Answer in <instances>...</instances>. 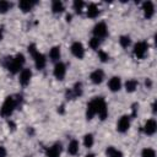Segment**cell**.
Masks as SVG:
<instances>
[{"label": "cell", "mask_w": 157, "mask_h": 157, "mask_svg": "<svg viewBox=\"0 0 157 157\" xmlns=\"http://www.w3.org/2000/svg\"><path fill=\"white\" fill-rule=\"evenodd\" d=\"M25 61H26L25 55L22 53H17L15 56H10L6 59L5 66L11 74H17V72H20V70H22Z\"/></svg>", "instance_id": "6da1fadb"}, {"label": "cell", "mask_w": 157, "mask_h": 157, "mask_svg": "<svg viewBox=\"0 0 157 157\" xmlns=\"http://www.w3.org/2000/svg\"><path fill=\"white\" fill-rule=\"evenodd\" d=\"M20 103H21V97H20V96H16V97H13V96H7V97L5 98V101H4L2 105H1V108H0V114H1L2 117H10V115L13 113L15 108H16Z\"/></svg>", "instance_id": "7a4b0ae2"}, {"label": "cell", "mask_w": 157, "mask_h": 157, "mask_svg": "<svg viewBox=\"0 0 157 157\" xmlns=\"http://www.w3.org/2000/svg\"><path fill=\"white\" fill-rule=\"evenodd\" d=\"M92 102H93L94 108H96V114H98L101 120H104L108 115V108H107L104 99L102 97H96L92 99Z\"/></svg>", "instance_id": "3957f363"}, {"label": "cell", "mask_w": 157, "mask_h": 157, "mask_svg": "<svg viewBox=\"0 0 157 157\" xmlns=\"http://www.w3.org/2000/svg\"><path fill=\"white\" fill-rule=\"evenodd\" d=\"M147 49H148V44L144 40L141 42H137L135 45H134V55L137 58V59H144L146 53H147Z\"/></svg>", "instance_id": "277c9868"}, {"label": "cell", "mask_w": 157, "mask_h": 157, "mask_svg": "<svg viewBox=\"0 0 157 157\" xmlns=\"http://www.w3.org/2000/svg\"><path fill=\"white\" fill-rule=\"evenodd\" d=\"M93 37L98 38V39H103L107 37L108 34V28H107V25L104 22H98L94 27H93Z\"/></svg>", "instance_id": "5b68a950"}, {"label": "cell", "mask_w": 157, "mask_h": 157, "mask_svg": "<svg viewBox=\"0 0 157 157\" xmlns=\"http://www.w3.org/2000/svg\"><path fill=\"white\" fill-rule=\"evenodd\" d=\"M70 50H71L72 55L76 56L77 59H82L85 56V48L81 42H74L70 47Z\"/></svg>", "instance_id": "8992f818"}, {"label": "cell", "mask_w": 157, "mask_h": 157, "mask_svg": "<svg viewBox=\"0 0 157 157\" xmlns=\"http://www.w3.org/2000/svg\"><path fill=\"white\" fill-rule=\"evenodd\" d=\"M53 74H54V76H55L56 80H59V81L64 80V77H65V75H66V66H65V64L61 63V61L56 63L55 66H54Z\"/></svg>", "instance_id": "52a82bcc"}, {"label": "cell", "mask_w": 157, "mask_h": 157, "mask_svg": "<svg viewBox=\"0 0 157 157\" xmlns=\"http://www.w3.org/2000/svg\"><path fill=\"white\" fill-rule=\"evenodd\" d=\"M32 58H33V60H34V66H36V69L43 70V69L45 67V65H47V59H45V56H44L42 53L36 52V53L32 55Z\"/></svg>", "instance_id": "ba28073f"}, {"label": "cell", "mask_w": 157, "mask_h": 157, "mask_svg": "<svg viewBox=\"0 0 157 157\" xmlns=\"http://www.w3.org/2000/svg\"><path fill=\"white\" fill-rule=\"evenodd\" d=\"M130 128V117L129 115H123L117 124V130L119 132H125Z\"/></svg>", "instance_id": "9c48e42d"}, {"label": "cell", "mask_w": 157, "mask_h": 157, "mask_svg": "<svg viewBox=\"0 0 157 157\" xmlns=\"http://www.w3.org/2000/svg\"><path fill=\"white\" fill-rule=\"evenodd\" d=\"M82 94V83L81 82H76L74 85V87L66 92V96L70 98V99H74V98H77Z\"/></svg>", "instance_id": "30bf717a"}, {"label": "cell", "mask_w": 157, "mask_h": 157, "mask_svg": "<svg viewBox=\"0 0 157 157\" xmlns=\"http://www.w3.org/2000/svg\"><path fill=\"white\" fill-rule=\"evenodd\" d=\"M31 77H32V71L29 69H22L21 72H20V77H18V81L22 86H26L31 81Z\"/></svg>", "instance_id": "8fae6325"}, {"label": "cell", "mask_w": 157, "mask_h": 157, "mask_svg": "<svg viewBox=\"0 0 157 157\" xmlns=\"http://www.w3.org/2000/svg\"><path fill=\"white\" fill-rule=\"evenodd\" d=\"M142 10H144V15L146 18H151L155 15V5L152 1H145L142 4Z\"/></svg>", "instance_id": "7c38bea8"}, {"label": "cell", "mask_w": 157, "mask_h": 157, "mask_svg": "<svg viewBox=\"0 0 157 157\" xmlns=\"http://www.w3.org/2000/svg\"><path fill=\"white\" fill-rule=\"evenodd\" d=\"M157 130V124L155 119H148L144 125V131L146 135H153Z\"/></svg>", "instance_id": "4fadbf2b"}, {"label": "cell", "mask_w": 157, "mask_h": 157, "mask_svg": "<svg viewBox=\"0 0 157 157\" xmlns=\"http://www.w3.org/2000/svg\"><path fill=\"white\" fill-rule=\"evenodd\" d=\"M90 78H91V81H92L94 85H99V83H102V81H103V78H104V72H103L101 69H97V70H94V71L91 72Z\"/></svg>", "instance_id": "5bb4252c"}, {"label": "cell", "mask_w": 157, "mask_h": 157, "mask_svg": "<svg viewBox=\"0 0 157 157\" xmlns=\"http://www.w3.org/2000/svg\"><path fill=\"white\" fill-rule=\"evenodd\" d=\"M108 87L112 92H118L121 88V80L118 76H113L109 81H108Z\"/></svg>", "instance_id": "9a60e30c"}, {"label": "cell", "mask_w": 157, "mask_h": 157, "mask_svg": "<svg viewBox=\"0 0 157 157\" xmlns=\"http://www.w3.org/2000/svg\"><path fill=\"white\" fill-rule=\"evenodd\" d=\"M61 153V145L60 144H54L53 146H50L48 150H47V153L45 156L47 157H59Z\"/></svg>", "instance_id": "2e32d148"}, {"label": "cell", "mask_w": 157, "mask_h": 157, "mask_svg": "<svg viewBox=\"0 0 157 157\" xmlns=\"http://www.w3.org/2000/svg\"><path fill=\"white\" fill-rule=\"evenodd\" d=\"M86 12H87V16L90 18H96L99 15V9H98V6L96 4H90Z\"/></svg>", "instance_id": "e0dca14e"}, {"label": "cell", "mask_w": 157, "mask_h": 157, "mask_svg": "<svg viewBox=\"0 0 157 157\" xmlns=\"http://www.w3.org/2000/svg\"><path fill=\"white\" fill-rule=\"evenodd\" d=\"M60 55H61V52L59 45H55L49 50V58L52 61H58L60 59Z\"/></svg>", "instance_id": "ac0fdd59"}, {"label": "cell", "mask_w": 157, "mask_h": 157, "mask_svg": "<svg viewBox=\"0 0 157 157\" xmlns=\"http://www.w3.org/2000/svg\"><path fill=\"white\" fill-rule=\"evenodd\" d=\"M78 147H80L78 141H77V140H71V141L69 142V145H67V152H69L70 155L75 156V155L78 153Z\"/></svg>", "instance_id": "d6986e66"}, {"label": "cell", "mask_w": 157, "mask_h": 157, "mask_svg": "<svg viewBox=\"0 0 157 157\" xmlns=\"http://www.w3.org/2000/svg\"><path fill=\"white\" fill-rule=\"evenodd\" d=\"M33 5H34V2H32V1H29V0H22V1L18 2V7H20L23 12H28V11L33 7Z\"/></svg>", "instance_id": "ffe728a7"}, {"label": "cell", "mask_w": 157, "mask_h": 157, "mask_svg": "<svg viewBox=\"0 0 157 157\" xmlns=\"http://www.w3.org/2000/svg\"><path fill=\"white\" fill-rule=\"evenodd\" d=\"M137 85H139V82H137L136 80H134V78L128 80V81L125 82V90H126V92H129V93L134 92V91L137 88Z\"/></svg>", "instance_id": "44dd1931"}, {"label": "cell", "mask_w": 157, "mask_h": 157, "mask_svg": "<svg viewBox=\"0 0 157 157\" xmlns=\"http://www.w3.org/2000/svg\"><path fill=\"white\" fill-rule=\"evenodd\" d=\"M63 10H64V4H63L61 1H59V0H54V1L52 2V11H53L54 13L63 12Z\"/></svg>", "instance_id": "7402d4cb"}, {"label": "cell", "mask_w": 157, "mask_h": 157, "mask_svg": "<svg viewBox=\"0 0 157 157\" xmlns=\"http://www.w3.org/2000/svg\"><path fill=\"white\" fill-rule=\"evenodd\" d=\"M96 115V108H94V104L93 102L91 101L88 104H87V110H86V118L87 119H92L93 117Z\"/></svg>", "instance_id": "603a6c76"}, {"label": "cell", "mask_w": 157, "mask_h": 157, "mask_svg": "<svg viewBox=\"0 0 157 157\" xmlns=\"http://www.w3.org/2000/svg\"><path fill=\"white\" fill-rule=\"evenodd\" d=\"M105 153H107V156H108V157H123V153H121L120 151H118L117 148L112 147V146L107 148Z\"/></svg>", "instance_id": "cb8c5ba5"}, {"label": "cell", "mask_w": 157, "mask_h": 157, "mask_svg": "<svg viewBox=\"0 0 157 157\" xmlns=\"http://www.w3.org/2000/svg\"><path fill=\"white\" fill-rule=\"evenodd\" d=\"M93 142H94V139H93V135L92 134H86L83 136V145H85V147H87V148L92 147Z\"/></svg>", "instance_id": "d4e9b609"}, {"label": "cell", "mask_w": 157, "mask_h": 157, "mask_svg": "<svg viewBox=\"0 0 157 157\" xmlns=\"http://www.w3.org/2000/svg\"><path fill=\"white\" fill-rule=\"evenodd\" d=\"M11 7H12V4H11V2L5 1V0H1V1H0V13L7 12Z\"/></svg>", "instance_id": "484cf974"}, {"label": "cell", "mask_w": 157, "mask_h": 157, "mask_svg": "<svg viewBox=\"0 0 157 157\" xmlns=\"http://www.w3.org/2000/svg\"><path fill=\"white\" fill-rule=\"evenodd\" d=\"M83 6H85V2L81 1V0H75L74 4H72V7H74V10H75L76 13H81Z\"/></svg>", "instance_id": "4316f807"}, {"label": "cell", "mask_w": 157, "mask_h": 157, "mask_svg": "<svg viewBox=\"0 0 157 157\" xmlns=\"http://www.w3.org/2000/svg\"><path fill=\"white\" fill-rule=\"evenodd\" d=\"M119 43H120V45H121L123 48H128V47L131 44V39H130L129 36H121V37L119 38Z\"/></svg>", "instance_id": "83f0119b"}, {"label": "cell", "mask_w": 157, "mask_h": 157, "mask_svg": "<svg viewBox=\"0 0 157 157\" xmlns=\"http://www.w3.org/2000/svg\"><path fill=\"white\" fill-rule=\"evenodd\" d=\"M88 45H90V48L91 49H98L99 48V45H101V39H98V38H96V37H92L91 39H90V42H88Z\"/></svg>", "instance_id": "f1b7e54d"}, {"label": "cell", "mask_w": 157, "mask_h": 157, "mask_svg": "<svg viewBox=\"0 0 157 157\" xmlns=\"http://www.w3.org/2000/svg\"><path fill=\"white\" fill-rule=\"evenodd\" d=\"M141 157H156V152L153 148H150V147H146L142 150L141 152Z\"/></svg>", "instance_id": "f546056e"}, {"label": "cell", "mask_w": 157, "mask_h": 157, "mask_svg": "<svg viewBox=\"0 0 157 157\" xmlns=\"http://www.w3.org/2000/svg\"><path fill=\"white\" fill-rule=\"evenodd\" d=\"M98 56H99V59H101L102 63H105V61H108V59H109V55H108L104 50H98Z\"/></svg>", "instance_id": "4dcf8cb0"}, {"label": "cell", "mask_w": 157, "mask_h": 157, "mask_svg": "<svg viewBox=\"0 0 157 157\" xmlns=\"http://www.w3.org/2000/svg\"><path fill=\"white\" fill-rule=\"evenodd\" d=\"M27 50H28V53H29L31 55H33L36 52H38V50H37L36 44H29V45H28V48H27Z\"/></svg>", "instance_id": "1f68e13d"}, {"label": "cell", "mask_w": 157, "mask_h": 157, "mask_svg": "<svg viewBox=\"0 0 157 157\" xmlns=\"http://www.w3.org/2000/svg\"><path fill=\"white\" fill-rule=\"evenodd\" d=\"M6 155H7L6 148L4 146H0V157H6Z\"/></svg>", "instance_id": "d6a6232c"}, {"label": "cell", "mask_w": 157, "mask_h": 157, "mask_svg": "<svg viewBox=\"0 0 157 157\" xmlns=\"http://www.w3.org/2000/svg\"><path fill=\"white\" fill-rule=\"evenodd\" d=\"M145 85H146L147 87H151V86H152V82H151V80H150V78H146V81H145Z\"/></svg>", "instance_id": "836d02e7"}, {"label": "cell", "mask_w": 157, "mask_h": 157, "mask_svg": "<svg viewBox=\"0 0 157 157\" xmlns=\"http://www.w3.org/2000/svg\"><path fill=\"white\" fill-rule=\"evenodd\" d=\"M9 126L11 128V130H15V128H16V125H15V123H13V121H11V120L9 121Z\"/></svg>", "instance_id": "e575fe53"}, {"label": "cell", "mask_w": 157, "mask_h": 157, "mask_svg": "<svg viewBox=\"0 0 157 157\" xmlns=\"http://www.w3.org/2000/svg\"><path fill=\"white\" fill-rule=\"evenodd\" d=\"M66 21H67V22H70V21H71V15H70V13H69V15H66Z\"/></svg>", "instance_id": "d590c367"}, {"label": "cell", "mask_w": 157, "mask_h": 157, "mask_svg": "<svg viewBox=\"0 0 157 157\" xmlns=\"http://www.w3.org/2000/svg\"><path fill=\"white\" fill-rule=\"evenodd\" d=\"M152 110H153V113H156V102H153V104H152Z\"/></svg>", "instance_id": "8d00e7d4"}, {"label": "cell", "mask_w": 157, "mask_h": 157, "mask_svg": "<svg viewBox=\"0 0 157 157\" xmlns=\"http://www.w3.org/2000/svg\"><path fill=\"white\" fill-rule=\"evenodd\" d=\"M85 157H94V155H93V153H88V155H86Z\"/></svg>", "instance_id": "74e56055"}]
</instances>
